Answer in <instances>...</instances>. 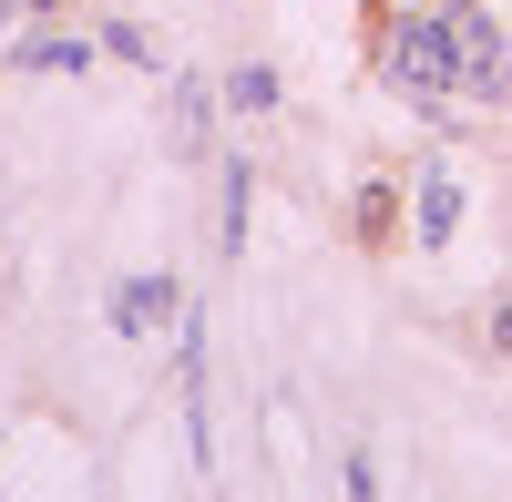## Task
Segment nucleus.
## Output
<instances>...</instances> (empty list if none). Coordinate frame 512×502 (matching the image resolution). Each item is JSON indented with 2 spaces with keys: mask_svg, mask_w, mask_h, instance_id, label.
<instances>
[{
  "mask_svg": "<svg viewBox=\"0 0 512 502\" xmlns=\"http://www.w3.org/2000/svg\"><path fill=\"white\" fill-rule=\"evenodd\" d=\"M451 31H461V93H472V103H502V93H512V41L482 21V0H472V11H451Z\"/></svg>",
  "mask_w": 512,
  "mask_h": 502,
  "instance_id": "nucleus-2",
  "label": "nucleus"
},
{
  "mask_svg": "<svg viewBox=\"0 0 512 502\" xmlns=\"http://www.w3.org/2000/svg\"><path fill=\"white\" fill-rule=\"evenodd\" d=\"M410 226H420V246H441V236L461 226V185H451V164H431V175H420V195H410Z\"/></svg>",
  "mask_w": 512,
  "mask_h": 502,
  "instance_id": "nucleus-4",
  "label": "nucleus"
},
{
  "mask_svg": "<svg viewBox=\"0 0 512 502\" xmlns=\"http://www.w3.org/2000/svg\"><path fill=\"white\" fill-rule=\"evenodd\" d=\"M103 52H113V62H144V72H154V62H164V52H154V41H144V31H134V21H103Z\"/></svg>",
  "mask_w": 512,
  "mask_h": 502,
  "instance_id": "nucleus-10",
  "label": "nucleus"
},
{
  "mask_svg": "<svg viewBox=\"0 0 512 502\" xmlns=\"http://www.w3.org/2000/svg\"><path fill=\"white\" fill-rule=\"evenodd\" d=\"M441 11H472V0H441Z\"/></svg>",
  "mask_w": 512,
  "mask_h": 502,
  "instance_id": "nucleus-13",
  "label": "nucleus"
},
{
  "mask_svg": "<svg viewBox=\"0 0 512 502\" xmlns=\"http://www.w3.org/2000/svg\"><path fill=\"white\" fill-rule=\"evenodd\" d=\"M482 339H492V349H512V298H502V308L482 318Z\"/></svg>",
  "mask_w": 512,
  "mask_h": 502,
  "instance_id": "nucleus-11",
  "label": "nucleus"
},
{
  "mask_svg": "<svg viewBox=\"0 0 512 502\" xmlns=\"http://www.w3.org/2000/svg\"><path fill=\"white\" fill-rule=\"evenodd\" d=\"M379 72L431 113V134H451V93H461V31H451V11H431V0L379 11Z\"/></svg>",
  "mask_w": 512,
  "mask_h": 502,
  "instance_id": "nucleus-1",
  "label": "nucleus"
},
{
  "mask_svg": "<svg viewBox=\"0 0 512 502\" xmlns=\"http://www.w3.org/2000/svg\"><path fill=\"white\" fill-rule=\"evenodd\" d=\"M349 226H359V246H390V236H400V185H390V175H369Z\"/></svg>",
  "mask_w": 512,
  "mask_h": 502,
  "instance_id": "nucleus-7",
  "label": "nucleus"
},
{
  "mask_svg": "<svg viewBox=\"0 0 512 502\" xmlns=\"http://www.w3.org/2000/svg\"><path fill=\"white\" fill-rule=\"evenodd\" d=\"M216 144V93L205 82H175V154H205Z\"/></svg>",
  "mask_w": 512,
  "mask_h": 502,
  "instance_id": "nucleus-6",
  "label": "nucleus"
},
{
  "mask_svg": "<svg viewBox=\"0 0 512 502\" xmlns=\"http://www.w3.org/2000/svg\"><path fill=\"white\" fill-rule=\"evenodd\" d=\"M216 185H226V226H216V236H226V257H236V246H246V164H236V154L216 164Z\"/></svg>",
  "mask_w": 512,
  "mask_h": 502,
  "instance_id": "nucleus-9",
  "label": "nucleus"
},
{
  "mask_svg": "<svg viewBox=\"0 0 512 502\" xmlns=\"http://www.w3.org/2000/svg\"><path fill=\"white\" fill-rule=\"evenodd\" d=\"M113 328H134V339L185 328V287H175V277H123V287H113Z\"/></svg>",
  "mask_w": 512,
  "mask_h": 502,
  "instance_id": "nucleus-3",
  "label": "nucleus"
},
{
  "mask_svg": "<svg viewBox=\"0 0 512 502\" xmlns=\"http://www.w3.org/2000/svg\"><path fill=\"white\" fill-rule=\"evenodd\" d=\"M379 11H410V0H379Z\"/></svg>",
  "mask_w": 512,
  "mask_h": 502,
  "instance_id": "nucleus-14",
  "label": "nucleus"
},
{
  "mask_svg": "<svg viewBox=\"0 0 512 502\" xmlns=\"http://www.w3.org/2000/svg\"><path fill=\"white\" fill-rule=\"evenodd\" d=\"M11 11H52V0H0V21H11Z\"/></svg>",
  "mask_w": 512,
  "mask_h": 502,
  "instance_id": "nucleus-12",
  "label": "nucleus"
},
{
  "mask_svg": "<svg viewBox=\"0 0 512 502\" xmlns=\"http://www.w3.org/2000/svg\"><path fill=\"white\" fill-rule=\"evenodd\" d=\"M11 72H93V41H72V31H31V41H11Z\"/></svg>",
  "mask_w": 512,
  "mask_h": 502,
  "instance_id": "nucleus-5",
  "label": "nucleus"
},
{
  "mask_svg": "<svg viewBox=\"0 0 512 502\" xmlns=\"http://www.w3.org/2000/svg\"><path fill=\"white\" fill-rule=\"evenodd\" d=\"M226 103H236V113H277V72H267V62L226 72Z\"/></svg>",
  "mask_w": 512,
  "mask_h": 502,
  "instance_id": "nucleus-8",
  "label": "nucleus"
}]
</instances>
